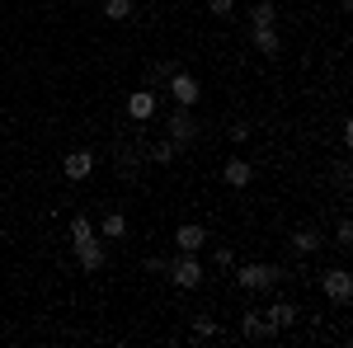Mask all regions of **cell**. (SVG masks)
Masks as SVG:
<instances>
[{"instance_id": "2", "label": "cell", "mask_w": 353, "mask_h": 348, "mask_svg": "<svg viewBox=\"0 0 353 348\" xmlns=\"http://www.w3.org/2000/svg\"><path fill=\"white\" fill-rule=\"evenodd\" d=\"M165 273H170V283H174V287H184V292L203 287V264H198V254H179Z\"/></svg>"}, {"instance_id": "6", "label": "cell", "mask_w": 353, "mask_h": 348, "mask_svg": "<svg viewBox=\"0 0 353 348\" xmlns=\"http://www.w3.org/2000/svg\"><path fill=\"white\" fill-rule=\"evenodd\" d=\"M94 165H99V161H94V151H71V156H61V174L81 184V179L94 174Z\"/></svg>"}, {"instance_id": "10", "label": "cell", "mask_w": 353, "mask_h": 348, "mask_svg": "<svg viewBox=\"0 0 353 348\" xmlns=\"http://www.w3.org/2000/svg\"><path fill=\"white\" fill-rule=\"evenodd\" d=\"M76 259H81L85 273H99V268H104V245L99 240H76Z\"/></svg>"}, {"instance_id": "4", "label": "cell", "mask_w": 353, "mask_h": 348, "mask_svg": "<svg viewBox=\"0 0 353 348\" xmlns=\"http://www.w3.org/2000/svg\"><path fill=\"white\" fill-rule=\"evenodd\" d=\"M193 136H198V123H193V113H189L184 104H174V113H170V141L184 151Z\"/></svg>"}, {"instance_id": "21", "label": "cell", "mask_w": 353, "mask_h": 348, "mask_svg": "<svg viewBox=\"0 0 353 348\" xmlns=\"http://www.w3.org/2000/svg\"><path fill=\"white\" fill-rule=\"evenodd\" d=\"M170 71H179V66H174V61H156V66H151V85L170 81Z\"/></svg>"}, {"instance_id": "20", "label": "cell", "mask_w": 353, "mask_h": 348, "mask_svg": "<svg viewBox=\"0 0 353 348\" xmlns=\"http://www.w3.org/2000/svg\"><path fill=\"white\" fill-rule=\"evenodd\" d=\"M193 334H198V339H217V320L198 316V320H193Z\"/></svg>"}, {"instance_id": "12", "label": "cell", "mask_w": 353, "mask_h": 348, "mask_svg": "<svg viewBox=\"0 0 353 348\" xmlns=\"http://www.w3.org/2000/svg\"><path fill=\"white\" fill-rule=\"evenodd\" d=\"M250 48H254V52H264V57H273L278 52V48H283V38H278V28H254V33H250Z\"/></svg>"}, {"instance_id": "16", "label": "cell", "mask_w": 353, "mask_h": 348, "mask_svg": "<svg viewBox=\"0 0 353 348\" xmlns=\"http://www.w3.org/2000/svg\"><path fill=\"white\" fill-rule=\"evenodd\" d=\"M99 231H104L109 240H123V236H128V216H123V212H109L104 221H99Z\"/></svg>"}, {"instance_id": "19", "label": "cell", "mask_w": 353, "mask_h": 348, "mask_svg": "<svg viewBox=\"0 0 353 348\" xmlns=\"http://www.w3.org/2000/svg\"><path fill=\"white\" fill-rule=\"evenodd\" d=\"M174 156H179V146H174V141H161V146L151 151V161H156V165H170Z\"/></svg>"}, {"instance_id": "24", "label": "cell", "mask_w": 353, "mask_h": 348, "mask_svg": "<svg viewBox=\"0 0 353 348\" xmlns=\"http://www.w3.org/2000/svg\"><path fill=\"white\" fill-rule=\"evenodd\" d=\"M212 259H217L221 268H231V264H236V254H231V249H226V245H221V249H217V254H212Z\"/></svg>"}, {"instance_id": "17", "label": "cell", "mask_w": 353, "mask_h": 348, "mask_svg": "<svg viewBox=\"0 0 353 348\" xmlns=\"http://www.w3.org/2000/svg\"><path fill=\"white\" fill-rule=\"evenodd\" d=\"M250 19H254V28H269V24H278V10H273V0H259V5L250 10Z\"/></svg>"}, {"instance_id": "13", "label": "cell", "mask_w": 353, "mask_h": 348, "mask_svg": "<svg viewBox=\"0 0 353 348\" xmlns=\"http://www.w3.org/2000/svg\"><path fill=\"white\" fill-rule=\"evenodd\" d=\"M321 245H325V236H321L316 226H301V231H292V249H297V254H316Z\"/></svg>"}, {"instance_id": "11", "label": "cell", "mask_w": 353, "mask_h": 348, "mask_svg": "<svg viewBox=\"0 0 353 348\" xmlns=\"http://www.w3.org/2000/svg\"><path fill=\"white\" fill-rule=\"evenodd\" d=\"M241 334H245V339H273L278 329H273L259 311H245V316H241Z\"/></svg>"}, {"instance_id": "3", "label": "cell", "mask_w": 353, "mask_h": 348, "mask_svg": "<svg viewBox=\"0 0 353 348\" xmlns=\"http://www.w3.org/2000/svg\"><path fill=\"white\" fill-rule=\"evenodd\" d=\"M321 292H325L334 306H349V301H353V278H349V268H325V273H321Z\"/></svg>"}, {"instance_id": "1", "label": "cell", "mask_w": 353, "mask_h": 348, "mask_svg": "<svg viewBox=\"0 0 353 348\" xmlns=\"http://www.w3.org/2000/svg\"><path fill=\"white\" fill-rule=\"evenodd\" d=\"M278 278H283L278 264H245L236 273V283H241L245 292H269V287H278Z\"/></svg>"}, {"instance_id": "9", "label": "cell", "mask_w": 353, "mask_h": 348, "mask_svg": "<svg viewBox=\"0 0 353 348\" xmlns=\"http://www.w3.org/2000/svg\"><path fill=\"white\" fill-rule=\"evenodd\" d=\"M221 179H226L231 188H250V179H254V165L236 156V161H226V165H221Z\"/></svg>"}, {"instance_id": "22", "label": "cell", "mask_w": 353, "mask_h": 348, "mask_svg": "<svg viewBox=\"0 0 353 348\" xmlns=\"http://www.w3.org/2000/svg\"><path fill=\"white\" fill-rule=\"evenodd\" d=\"M334 245H339V249H349V245H353V226H349V221H339V231H334Z\"/></svg>"}, {"instance_id": "7", "label": "cell", "mask_w": 353, "mask_h": 348, "mask_svg": "<svg viewBox=\"0 0 353 348\" xmlns=\"http://www.w3.org/2000/svg\"><path fill=\"white\" fill-rule=\"evenodd\" d=\"M128 118H132V123L156 118V90H132V94H128Z\"/></svg>"}, {"instance_id": "18", "label": "cell", "mask_w": 353, "mask_h": 348, "mask_svg": "<svg viewBox=\"0 0 353 348\" xmlns=\"http://www.w3.org/2000/svg\"><path fill=\"white\" fill-rule=\"evenodd\" d=\"M76 240H94V221L90 216H71V245Z\"/></svg>"}, {"instance_id": "5", "label": "cell", "mask_w": 353, "mask_h": 348, "mask_svg": "<svg viewBox=\"0 0 353 348\" xmlns=\"http://www.w3.org/2000/svg\"><path fill=\"white\" fill-rule=\"evenodd\" d=\"M165 90L174 94V104H184V108H193V104H198V81H193L189 71H170Z\"/></svg>"}, {"instance_id": "15", "label": "cell", "mask_w": 353, "mask_h": 348, "mask_svg": "<svg viewBox=\"0 0 353 348\" xmlns=\"http://www.w3.org/2000/svg\"><path fill=\"white\" fill-rule=\"evenodd\" d=\"M132 14H137L132 0H104V19H113V24H128Z\"/></svg>"}, {"instance_id": "14", "label": "cell", "mask_w": 353, "mask_h": 348, "mask_svg": "<svg viewBox=\"0 0 353 348\" xmlns=\"http://www.w3.org/2000/svg\"><path fill=\"white\" fill-rule=\"evenodd\" d=\"M297 316H301L297 306L278 296V301H273V311H269V325H273V329H288V325H297Z\"/></svg>"}, {"instance_id": "8", "label": "cell", "mask_w": 353, "mask_h": 348, "mask_svg": "<svg viewBox=\"0 0 353 348\" xmlns=\"http://www.w3.org/2000/svg\"><path fill=\"white\" fill-rule=\"evenodd\" d=\"M174 245H179V254H198V249L208 245V231L189 221V226H179V231H174Z\"/></svg>"}, {"instance_id": "23", "label": "cell", "mask_w": 353, "mask_h": 348, "mask_svg": "<svg viewBox=\"0 0 353 348\" xmlns=\"http://www.w3.org/2000/svg\"><path fill=\"white\" fill-rule=\"evenodd\" d=\"M231 10H236V0H212V14L217 19H231Z\"/></svg>"}]
</instances>
